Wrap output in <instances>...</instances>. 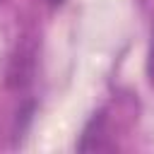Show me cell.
I'll return each instance as SVG.
<instances>
[{
    "label": "cell",
    "mask_w": 154,
    "mask_h": 154,
    "mask_svg": "<svg viewBox=\"0 0 154 154\" xmlns=\"http://www.w3.org/2000/svg\"><path fill=\"white\" fill-rule=\"evenodd\" d=\"M147 77L154 87V29H152V41H149V51H147Z\"/></svg>",
    "instance_id": "1"
},
{
    "label": "cell",
    "mask_w": 154,
    "mask_h": 154,
    "mask_svg": "<svg viewBox=\"0 0 154 154\" xmlns=\"http://www.w3.org/2000/svg\"><path fill=\"white\" fill-rule=\"evenodd\" d=\"M63 2H65V0H48V5H51V7H60Z\"/></svg>",
    "instance_id": "2"
}]
</instances>
